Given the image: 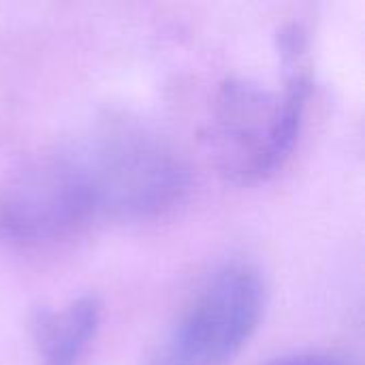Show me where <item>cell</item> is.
I'll return each instance as SVG.
<instances>
[{"label":"cell","instance_id":"5","mask_svg":"<svg viewBox=\"0 0 365 365\" xmlns=\"http://www.w3.org/2000/svg\"><path fill=\"white\" fill-rule=\"evenodd\" d=\"M274 365H349L344 359L334 357V355H299L291 359L276 361Z\"/></svg>","mask_w":365,"mask_h":365},{"label":"cell","instance_id":"4","mask_svg":"<svg viewBox=\"0 0 365 365\" xmlns=\"http://www.w3.org/2000/svg\"><path fill=\"white\" fill-rule=\"evenodd\" d=\"M101 323L96 297H79L62 312L43 310L32 321L34 342L45 365H75Z\"/></svg>","mask_w":365,"mask_h":365},{"label":"cell","instance_id":"3","mask_svg":"<svg viewBox=\"0 0 365 365\" xmlns=\"http://www.w3.org/2000/svg\"><path fill=\"white\" fill-rule=\"evenodd\" d=\"M308 94L304 73L291 77L280 98L248 81H229L218 105L222 141L235 156L229 167L244 178H263L282 165L297 141Z\"/></svg>","mask_w":365,"mask_h":365},{"label":"cell","instance_id":"2","mask_svg":"<svg viewBox=\"0 0 365 365\" xmlns=\"http://www.w3.org/2000/svg\"><path fill=\"white\" fill-rule=\"evenodd\" d=\"M263 310L259 272L244 263L225 265L184 308L152 365H231L257 331Z\"/></svg>","mask_w":365,"mask_h":365},{"label":"cell","instance_id":"1","mask_svg":"<svg viewBox=\"0 0 365 365\" xmlns=\"http://www.w3.org/2000/svg\"><path fill=\"white\" fill-rule=\"evenodd\" d=\"M145 186L133 135L109 122L38 154L0 188V237L41 244L101 218H137Z\"/></svg>","mask_w":365,"mask_h":365}]
</instances>
